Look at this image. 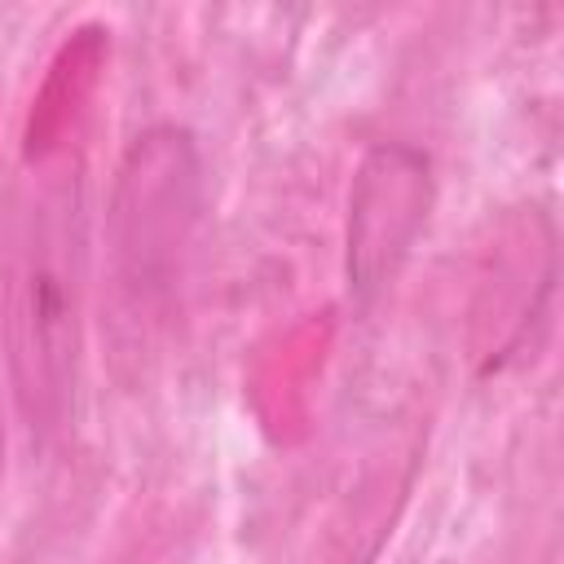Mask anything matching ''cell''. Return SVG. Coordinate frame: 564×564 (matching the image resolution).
<instances>
[{"instance_id": "obj_1", "label": "cell", "mask_w": 564, "mask_h": 564, "mask_svg": "<svg viewBox=\"0 0 564 564\" xmlns=\"http://www.w3.org/2000/svg\"><path fill=\"white\" fill-rule=\"evenodd\" d=\"M84 304V189L79 172L44 176L13 234L4 282V352L13 401L31 436H53L75 397Z\"/></svg>"}, {"instance_id": "obj_2", "label": "cell", "mask_w": 564, "mask_h": 564, "mask_svg": "<svg viewBox=\"0 0 564 564\" xmlns=\"http://www.w3.org/2000/svg\"><path fill=\"white\" fill-rule=\"evenodd\" d=\"M203 220V159L185 128H145L115 176L106 247L110 282L128 317H150L176 291Z\"/></svg>"}, {"instance_id": "obj_3", "label": "cell", "mask_w": 564, "mask_h": 564, "mask_svg": "<svg viewBox=\"0 0 564 564\" xmlns=\"http://www.w3.org/2000/svg\"><path fill=\"white\" fill-rule=\"evenodd\" d=\"M432 207V163L405 141H379L348 189V291L370 304L405 264Z\"/></svg>"}]
</instances>
